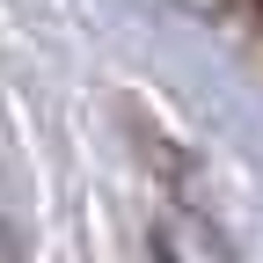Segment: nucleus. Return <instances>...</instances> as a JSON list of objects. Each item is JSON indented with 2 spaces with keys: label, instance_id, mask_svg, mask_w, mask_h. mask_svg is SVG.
I'll use <instances>...</instances> for the list:
<instances>
[{
  "label": "nucleus",
  "instance_id": "nucleus-1",
  "mask_svg": "<svg viewBox=\"0 0 263 263\" xmlns=\"http://www.w3.org/2000/svg\"><path fill=\"white\" fill-rule=\"evenodd\" d=\"M22 249H15V234H8V227H0V263H15Z\"/></svg>",
  "mask_w": 263,
  "mask_h": 263
},
{
  "label": "nucleus",
  "instance_id": "nucleus-2",
  "mask_svg": "<svg viewBox=\"0 0 263 263\" xmlns=\"http://www.w3.org/2000/svg\"><path fill=\"white\" fill-rule=\"evenodd\" d=\"M256 8H263V0H256Z\"/></svg>",
  "mask_w": 263,
  "mask_h": 263
}]
</instances>
